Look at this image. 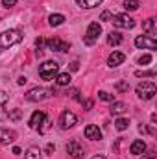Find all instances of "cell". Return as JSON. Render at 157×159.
I'll return each mask as SVG.
<instances>
[{"instance_id": "obj_1", "label": "cell", "mask_w": 157, "mask_h": 159, "mask_svg": "<svg viewBox=\"0 0 157 159\" xmlns=\"http://www.w3.org/2000/svg\"><path fill=\"white\" fill-rule=\"evenodd\" d=\"M20 41H22V34H20L19 30H7V32H2V34H0V50L9 48V46L17 44V43H20Z\"/></svg>"}, {"instance_id": "obj_2", "label": "cell", "mask_w": 157, "mask_h": 159, "mask_svg": "<svg viewBox=\"0 0 157 159\" xmlns=\"http://www.w3.org/2000/svg\"><path fill=\"white\" fill-rule=\"evenodd\" d=\"M54 94V89H44V87H34L26 93V100L28 102H41V100H46L48 96Z\"/></svg>"}, {"instance_id": "obj_3", "label": "cell", "mask_w": 157, "mask_h": 159, "mask_svg": "<svg viewBox=\"0 0 157 159\" xmlns=\"http://www.w3.org/2000/svg\"><path fill=\"white\" fill-rule=\"evenodd\" d=\"M155 93H157V87L154 81H142V83L137 85V96L141 100H152Z\"/></svg>"}, {"instance_id": "obj_4", "label": "cell", "mask_w": 157, "mask_h": 159, "mask_svg": "<svg viewBox=\"0 0 157 159\" xmlns=\"http://www.w3.org/2000/svg\"><path fill=\"white\" fill-rule=\"evenodd\" d=\"M59 74V65L56 61H44L39 65V76L43 80H52Z\"/></svg>"}, {"instance_id": "obj_5", "label": "cell", "mask_w": 157, "mask_h": 159, "mask_svg": "<svg viewBox=\"0 0 157 159\" xmlns=\"http://www.w3.org/2000/svg\"><path fill=\"white\" fill-rule=\"evenodd\" d=\"M100 34H102V26L98 24V22H91L89 24V28H87V34H85V37H83V43L85 44H94L98 37H100Z\"/></svg>"}, {"instance_id": "obj_6", "label": "cell", "mask_w": 157, "mask_h": 159, "mask_svg": "<svg viewBox=\"0 0 157 159\" xmlns=\"http://www.w3.org/2000/svg\"><path fill=\"white\" fill-rule=\"evenodd\" d=\"M111 22H113L117 28H124V30H131V28H135V20H133L129 15H126V13L111 17Z\"/></svg>"}, {"instance_id": "obj_7", "label": "cell", "mask_w": 157, "mask_h": 159, "mask_svg": "<svg viewBox=\"0 0 157 159\" xmlns=\"http://www.w3.org/2000/svg\"><path fill=\"white\" fill-rule=\"evenodd\" d=\"M135 46L137 48H146V50H155L157 48V41L150 35H139L135 39Z\"/></svg>"}, {"instance_id": "obj_8", "label": "cell", "mask_w": 157, "mask_h": 159, "mask_svg": "<svg viewBox=\"0 0 157 159\" xmlns=\"http://www.w3.org/2000/svg\"><path fill=\"white\" fill-rule=\"evenodd\" d=\"M44 44L48 46V50H56V52H67V50L70 48V44H69V43H65V41L57 39V37L44 41Z\"/></svg>"}, {"instance_id": "obj_9", "label": "cell", "mask_w": 157, "mask_h": 159, "mask_svg": "<svg viewBox=\"0 0 157 159\" xmlns=\"http://www.w3.org/2000/svg\"><path fill=\"white\" fill-rule=\"evenodd\" d=\"M67 154L72 159H81L83 154H85V150H83V146L79 144L78 141H70V143L67 144Z\"/></svg>"}, {"instance_id": "obj_10", "label": "cell", "mask_w": 157, "mask_h": 159, "mask_svg": "<svg viewBox=\"0 0 157 159\" xmlns=\"http://www.w3.org/2000/svg\"><path fill=\"white\" fill-rule=\"evenodd\" d=\"M76 122H78V119H76V115H74L72 111H63V113H61V117H59V126H61L63 129L72 128Z\"/></svg>"}, {"instance_id": "obj_11", "label": "cell", "mask_w": 157, "mask_h": 159, "mask_svg": "<svg viewBox=\"0 0 157 159\" xmlns=\"http://www.w3.org/2000/svg\"><path fill=\"white\" fill-rule=\"evenodd\" d=\"M17 141V133L13 129L0 128V144H13Z\"/></svg>"}, {"instance_id": "obj_12", "label": "cell", "mask_w": 157, "mask_h": 159, "mask_svg": "<svg viewBox=\"0 0 157 159\" xmlns=\"http://www.w3.org/2000/svg\"><path fill=\"white\" fill-rule=\"evenodd\" d=\"M85 137H87V139H91V141H100V139H102V131H100V128H98V126L89 124V126L85 128Z\"/></svg>"}, {"instance_id": "obj_13", "label": "cell", "mask_w": 157, "mask_h": 159, "mask_svg": "<svg viewBox=\"0 0 157 159\" xmlns=\"http://www.w3.org/2000/svg\"><path fill=\"white\" fill-rule=\"evenodd\" d=\"M124 59H126V56H124L122 52H113V54L107 57V65H109L111 69H115V67H118V65L124 63Z\"/></svg>"}, {"instance_id": "obj_14", "label": "cell", "mask_w": 157, "mask_h": 159, "mask_svg": "<svg viewBox=\"0 0 157 159\" xmlns=\"http://www.w3.org/2000/svg\"><path fill=\"white\" fill-rule=\"evenodd\" d=\"M144 150H146V143H144V141H141V139L133 141V143H131V146H129V152H131L133 156H141V154H144Z\"/></svg>"}, {"instance_id": "obj_15", "label": "cell", "mask_w": 157, "mask_h": 159, "mask_svg": "<svg viewBox=\"0 0 157 159\" xmlns=\"http://www.w3.org/2000/svg\"><path fill=\"white\" fill-rule=\"evenodd\" d=\"M44 117H46V115H44L43 111H35V113L30 117V122H28V124H30V128H32V129H37V128H39V124L43 122V119H44Z\"/></svg>"}, {"instance_id": "obj_16", "label": "cell", "mask_w": 157, "mask_h": 159, "mask_svg": "<svg viewBox=\"0 0 157 159\" xmlns=\"http://www.w3.org/2000/svg\"><path fill=\"white\" fill-rule=\"evenodd\" d=\"M126 109H128V106H126L124 102H113L109 111H111V115H122Z\"/></svg>"}, {"instance_id": "obj_17", "label": "cell", "mask_w": 157, "mask_h": 159, "mask_svg": "<svg viewBox=\"0 0 157 159\" xmlns=\"http://www.w3.org/2000/svg\"><path fill=\"white\" fill-rule=\"evenodd\" d=\"M122 41H124V37H122V34H120V32H111V34H109V37H107V43H109L111 46H118Z\"/></svg>"}, {"instance_id": "obj_18", "label": "cell", "mask_w": 157, "mask_h": 159, "mask_svg": "<svg viewBox=\"0 0 157 159\" xmlns=\"http://www.w3.org/2000/svg\"><path fill=\"white\" fill-rule=\"evenodd\" d=\"M63 22H65V15H61V13H54V15L48 17V24L50 26H59Z\"/></svg>"}, {"instance_id": "obj_19", "label": "cell", "mask_w": 157, "mask_h": 159, "mask_svg": "<svg viewBox=\"0 0 157 159\" xmlns=\"http://www.w3.org/2000/svg\"><path fill=\"white\" fill-rule=\"evenodd\" d=\"M41 152L37 146H30L28 150H26V154H24V159H41Z\"/></svg>"}, {"instance_id": "obj_20", "label": "cell", "mask_w": 157, "mask_h": 159, "mask_svg": "<svg viewBox=\"0 0 157 159\" xmlns=\"http://www.w3.org/2000/svg\"><path fill=\"white\" fill-rule=\"evenodd\" d=\"M70 74H69V72H61V74H57V76H56V83H57V85H61V87H65V85H69V83H70Z\"/></svg>"}, {"instance_id": "obj_21", "label": "cell", "mask_w": 157, "mask_h": 159, "mask_svg": "<svg viewBox=\"0 0 157 159\" xmlns=\"http://www.w3.org/2000/svg\"><path fill=\"white\" fill-rule=\"evenodd\" d=\"M81 7H85V9H92V7H96V6H100L102 4V0H76Z\"/></svg>"}, {"instance_id": "obj_22", "label": "cell", "mask_w": 157, "mask_h": 159, "mask_svg": "<svg viewBox=\"0 0 157 159\" xmlns=\"http://www.w3.org/2000/svg\"><path fill=\"white\" fill-rule=\"evenodd\" d=\"M144 30L150 34V37H154V34H155V19H148L144 22Z\"/></svg>"}, {"instance_id": "obj_23", "label": "cell", "mask_w": 157, "mask_h": 159, "mask_svg": "<svg viewBox=\"0 0 157 159\" xmlns=\"http://www.w3.org/2000/svg\"><path fill=\"white\" fill-rule=\"evenodd\" d=\"M7 119L13 120V122L20 120V119H22V109H11V111L7 113Z\"/></svg>"}, {"instance_id": "obj_24", "label": "cell", "mask_w": 157, "mask_h": 159, "mask_svg": "<svg viewBox=\"0 0 157 159\" xmlns=\"http://www.w3.org/2000/svg\"><path fill=\"white\" fill-rule=\"evenodd\" d=\"M115 126H117L118 131H124V129H128V126H129V120H128V119H117Z\"/></svg>"}, {"instance_id": "obj_25", "label": "cell", "mask_w": 157, "mask_h": 159, "mask_svg": "<svg viewBox=\"0 0 157 159\" xmlns=\"http://www.w3.org/2000/svg\"><path fill=\"white\" fill-rule=\"evenodd\" d=\"M124 7L128 11H135L139 7V0H124Z\"/></svg>"}, {"instance_id": "obj_26", "label": "cell", "mask_w": 157, "mask_h": 159, "mask_svg": "<svg viewBox=\"0 0 157 159\" xmlns=\"http://www.w3.org/2000/svg\"><path fill=\"white\" fill-rule=\"evenodd\" d=\"M48 126H50V119H48V117H44V119H43V122L39 124V128H37V129H39V133H46Z\"/></svg>"}, {"instance_id": "obj_27", "label": "cell", "mask_w": 157, "mask_h": 159, "mask_svg": "<svg viewBox=\"0 0 157 159\" xmlns=\"http://www.w3.org/2000/svg\"><path fill=\"white\" fill-rule=\"evenodd\" d=\"M135 76H139V78H141V76H144V78H154V76H155V70H137Z\"/></svg>"}, {"instance_id": "obj_28", "label": "cell", "mask_w": 157, "mask_h": 159, "mask_svg": "<svg viewBox=\"0 0 157 159\" xmlns=\"http://www.w3.org/2000/svg\"><path fill=\"white\" fill-rule=\"evenodd\" d=\"M98 98H100V100H104V102H115V100H113V96H111L109 93H105V91H100V93H98Z\"/></svg>"}, {"instance_id": "obj_29", "label": "cell", "mask_w": 157, "mask_h": 159, "mask_svg": "<svg viewBox=\"0 0 157 159\" xmlns=\"http://www.w3.org/2000/svg\"><path fill=\"white\" fill-rule=\"evenodd\" d=\"M117 91H120V93L129 91V83H128V81H118L117 83Z\"/></svg>"}, {"instance_id": "obj_30", "label": "cell", "mask_w": 157, "mask_h": 159, "mask_svg": "<svg viewBox=\"0 0 157 159\" xmlns=\"http://www.w3.org/2000/svg\"><path fill=\"white\" fill-rule=\"evenodd\" d=\"M148 63H152V56L150 54H144V56L139 57V65H148Z\"/></svg>"}, {"instance_id": "obj_31", "label": "cell", "mask_w": 157, "mask_h": 159, "mask_svg": "<svg viewBox=\"0 0 157 159\" xmlns=\"http://www.w3.org/2000/svg\"><path fill=\"white\" fill-rule=\"evenodd\" d=\"M111 17H113V15H111L109 11H104V13L100 15V20H111Z\"/></svg>"}, {"instance_id": "obj_32", "label": "cell", "mask_w": 157, "mask_h": 159, "mask_svg": "<svg viewBox=\"0 0 157 159\" xmlns=\"http://www.w3.org/2000/svg\"><path fill=\"white\" fill-rule=\"evenodd\" d=\"M17 4V0H2V6H6V7H13Z\"/></svg>"}, {"instance_id": "obj_33", "label": "cell", "mask_w": 157, "mask_h": 159, "mask_svg": "<svg viewBox=\"0 0 157 159\" xmlns=\"http://www.w3.org/2000/svg\"><path fill=\"white\" fill-rule=\"evenodd\" d=\"M6 102H7V94L4 91H0V106H4Z\"/></svg>"}, {"instance_id": "obj_34", "label": "cell", "mask_w": 157, "mask_h": 159, "mask_svg": "<svg viewBox=\"0 0 157 159\" xmlns=\"http://www.w3.org/2000/svg\"><path fill=\"white\" fill-rule=\"evenodd\" d=\"M52 152H54V144H46L44 154H46V156H52Z\"/></svg>"}, {"instance_id": "obj_35", "label": "cell", "mask_w": 157, "mask_h": 159, "mask_svg": "<svg viewBox=\"0 0 157 159\" xmlns=\"http://www.w3.org/2000/svg\"><path fill=\"white\" fill-rule=\"evenodd\" d=\"M35 44H37V48L41 50V46L44 44V39H43V37H39V39H35Z\"/></svg>"}, {"instance_id": "obj_36", "label": "cell", "mask_w": 157, "mask_h": 159, "mask_svg": "<svg viewBox=\"0 0 157 159\" xmlns=\"http://www.w3.org/2000/svg\"><path fill=\"white\" fill-rule=\"evenodd\" d=\"M4 119H7V113L2 109V106H0V120H4Z\"/></svg>"}, {"instance_id": "obj_37", "label": "cell", "mask_w": 157, "mask_h": 159, "mask_svg": "<svg viewBox=\"0 0 157 159\" xmlns=\"http://www.w3.org/2000/svg\"><path fill=\"white\" fill-rule=\"evenodd\" d=\"M78 69H79V63L78 61H74V63L70 65V70H78Z\"/></svg>"}, {"instance_id": "obj_38", "label": "cell", "mask_w": 157, "mask_h": 159, "mask_svg": "<svg viewBox=\"0 0 157 159\" xmlns=\"http://www.w3.org/2000/svg\"><path fill=\"white\" fill-rule=\"evenodd\" d=\"M26 81H28V78H26V76H20V78H19V85H24Z\"/></svg>"}, {"instance_id": "obj_39", "label": "cell", "mask_w": 157, "mask_h": 159, "mask_svg": "<svg viewBox=\"0 0 157 159\" xmlns=\"http://www.w3.org/2000/svg\"><path fill=\"white\" fill-rule=\"evenodd\" d=\"M91 107H92V100H87V102H85V109H87V111H89V109H91Z\"/></svg>"}, {"instance_id": "obj_40", "label": "cell", "mask_w": 157, "mask_h": 159, "mask_svg": "<svg viewBox=\"0 0 157 159\" xmlns=\"http://www.w3.org/2000/svg\"><path fill=\"white\" fill-rule=\"evenodd\" d=\"M141 159H154V154H148V156H142Z\"/></svg>"}, {"instance_id": "obj_41", "label": "cell", "mask_w": 157, "mask_h": 159, "mask_svg": "<svg viewBox=\"0 0 157 159\" xmlns=\"http://www.w3.org/2000/svg\"><path fill=\"white\" fill-rule=\"evenodd\" d=\"M91 159H105L104 156H94V157H91Z\"/></svg>"}]
</instances>
